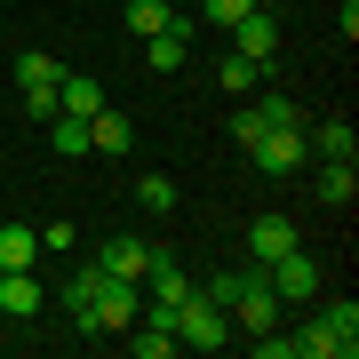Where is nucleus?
I'll return each instance as SVG.
<instances>
[{
  "label": "nucleus",
  "mask_w": 359,
  "mask_h": 359,
  "mask_svg": "<svg viewBox=\"0 0 359 359\" xmlns=\"http://www.w3.org/2000/svg\"><path fill=\"white\" fill-rule=\"evenodd\" d=\"M136 311H144V280H112V271H104L80 327H88V335H128V327H136Z\"/></svg>",
  "instance_id": "f257e3e1"
},
{
  "label": "nucleus",
  "mask_w": 359,
  "mask_h": 359,
  "mask_svg": "<svg viewBox=\"0 0 359 359\" xmlns=\"http://www.w3.org/2000/svg\"><path fill=\"white\" fill-rule=\"evenodd\" d=\"M176 344H192V351H224V344H231V311L208 304V295L192 287V295L176 304Z\"/></svg>",
  "instance_id": "f03ea898"
},
{
  "label": "nucleus",
  "mask_w": 359,
  "mask_h": 359,
  "mask_svg": "<svg viewBox=\"0 0 359 359\" xmlns=\"http://www.w3.org/2000/svg\"><path fill=\"white\" fill-rule=\"evenodd\" d=\"M248 160H256L264 176H295V168H311V144H304V128H264L248 144Z\"/></svg>",
  "instance_id": "7ed1b4c3"
},
{
  "label": "nucleus",
  "mask_w": 359,
  "mask_h": 359,
  "mask_svg": "<svg viewBox=\"0 0 359 359\" xmlns=\"http://www.w3.org/2000/svg\"><path fill=\"white\" fill-rule=\"evenodd\" d=\"M264 280H271V295H280V304H311V295H320V264H311L304 248H287V256L264 264Z\"/></svg>",
  "instance_id": "20e7f679"
},
{
  "label": "nucleus",
  "mask_w": 359,
  "mask_h": 359,
  "mask_svg": "<svg viewBox=\"0 0 359 359\" xmlns=\"http://www.w3.org/2000/svg\"><path fill=\"white\" fill-rule=\"evenodd\" d=\"M231 320H240L248 335H264V327H280V295H271V280H264V264L248 271V287L231 295Z\"/></svg>",
  "instance_id": "39448f33"
},
{
  "label": "nucleus",
  "mask_w": 359,
  "mask_h": 359,
  "mask_svg": "<svg viewBox=\"0 0 359 359\" xmlns=\"http://www.w3.org/2000/svg\"><path fill=\"white\" fill-rule=\"evenodd\" d=\"M231 40H240V56H248V65H280V16H271V8H248L240 16V25H231Z\"/></svg>",
  "instance_id": "423d86ee"
},
{
  "label": "nucleus",
  "mask_w": 359,
  "mask_h": 359,
  "mask_svg": "<svg viewBox=\"0 0 359 359\" xmlns=\"http://www.w3.org/2000/svg\"><path fill=\"white\" fill-rule=\"evenodd\" d=\"M144 256H152V248H144L136 231H112V240L96 248V271H112V280H144Z\"/></svg>",
  "instance_id": "0eeeda50"
},
{
  "label": "nucleus",
  "mask_w": 359,
  "mask_h": 359,
  "mask_svg": "<svg viewBox=\"0 0 359 359\" xmlns=\"http://www.w3.org/2000/svg\"><path fill=\"white\" fill-rule=\"evenodd\" d=\"M287 248H304V240H295V216H256V224H248V256H256V264L287 256Z\"/></svg>",
  "instance_id": "6e6552de"
},
{
  "label": "nucleus",
  "mask_w": 359,
  "mask_h": 359,
  "mask_svg": "<svg viewBox=\"0 0 359 359\" xmlns=\"http://www.w3.org/2000/svg\"><path fill=\"white\" fill-rule=\"evenodd\" d=\"M40 304H48V295H40L32 271H0V320H32Z\"/></svg>",
  "instance_id": "1a4fd4ad"
},
{
  "label": "nucleus",
  "mask_w": 359,
  "mask_h": 359,
  "mask_svg": "<svg viewBox=\"0 0 359 359\" xmlns=\"http://www.w3.org/2000/svg\"><path fill=\"white\" fill-rule=\"evenodd\" d=\"M48 248H40V231L32 224H0V271H32Z\"/></svg>",
  "instance_id": "9d476101"
},
{
  "label": "nucleus",
  "mask_w": 359,
  "mask_h": 359,
  "mask_svg": "<svg viewBox=\"0 0 359 359\" xmlns=\"http://www.w3.org/2000/svg\"><path fill=\"white\" fill-rule=\"evenodd\" d=\"M144 56H152V72H184V65H192V32H184V25H168V32L144 40Z\"/></svg>",
  "instance_id": "9b49d317"
},
{
  "label": "nucleus",
  "mask_w": 359,
  "mask_h": 359,
  "mask_svg": "<svg viewBox=\"0 0 359 359\" xmlns=\"http://www.w3.org/2000/svg\"><path fill=\"white\" fill-rule=\"evenodd\" d=\"M120 16H128V32H136V40H152V32H168V25H184V32H192V16H176L168 0H128Z\"/></svg>",
  "instance_id": "f8f14e48"
},
{
  "label": "nucleus",
  "mask_w": 359,
  "mask_h": 359,
  "mask_svg": "<svg viewBox=\"0 0 359 359\" xmlns=\"http://www.w3.org/2000/svg\"><path fill=\"white\" fill-rule=\"evenodd\" d=\"M56 112H72V120H96L104 112V80H56Z\"/></svg>",
  "instance_id": "ddd939ff"
},
{
  "label": "nucleus",
  "mask_w": 359,
  "mask_h": 359,
  "mask_svg": "<svg viewBox=\"0 0 359 359\" xmlns=\"http://www.w3.org/2000/svg\"><path fill=\"white\" fill-rule=\"evenodd\" d=\"M359 344H351V335H335L327 320H311L304 335H295V359H351Z\"/></svg>",
  "instance_id": "4468645a"
},
{
  "label": "nucleus",
  "mask_w": 359,
  "mask_h": 359,
  "mask_svg": "<svg viewBox=\"0 0 359 359\" xmlns=\"http://www.w3.org/2000/svg\"><path fill=\"white\" fill-rule=\"evenodd\" d=\"M144 280H152L160 304H184V295H192V280H184V264H176V256H144Z\"/></svg>",
  "instance_id": "2eb2a0df"
},
{
  "label": "nucleus",
  "mask_w": 359,
  "mask_h": 359,
  "mask_svg": "<svg viewBox=\"0 0 359 359\" xmlns=\"http://www.w3.org/2000/svg\"><path fill=\"white\" fill-rule=\"evenodd\" d=\"M320 200L327 208H351L359 200V168L351 160H320Z\"/></svg>",
  "instance_id": "dca6fc26"
},
{
  "label": "nucleus",
  "mask_w": 359,
  "mask_h": 359,
  "mask_svg": "<svg viewBox=\"0 0 359 359\" xmlns=\"http://www.w3.org/2000/svg\"><path fill=\"white\" fill-rule=\"evenodd\" d=\"M128 136H136V128H128V112H112V104L88 120V152H128Z\"/></svg>",
  "instance_id": "f3484780"
},
{
  "label": "nucleus",
  "mask_w": 359,
  "mask_h": 359,
  "mask_svg": "<svg viewBox=\"0 0 359 359\" xmlns=\"http://www.w3.org/2000/svg\"><path fill=\"white\" fill-rule=\"evenodd\" d=\"M304 144H311V160H351V152H359L351 120H327V128H320V136H304Z\"/></svg>",
  "instance_id": "a211bd4d"
},
{
  "label": "nucleus",
  "mask_w": 359,
  "mask_h": 359,
  "mask_svg": "<svg viewBox=\"0 0 359 359\" xmlns=\"http://www.w3.org/2000/svg\"><path fill=\"white\" fill-rule=\"evenodd\" d=\"M16 80H25V88H56V80H65V65H56L48 48H25V56H16Z\"/></svg>",
  "instance_id": "6ab92c4d"
},
{
  "label": "nucleus",
  "mask_w": 359,
  "mask_h": 359,
  "mask_svg": "<svg viewBox=\"0 0 359 359\" xmlns=\"http://www.w3.org/2000/svg\"><path fill=\"white\" fill-rule=\"evenodd\" d=\"M40 128H48V144H56V152H88V120H72V112H56V120H40Z\"/></svg>",
  "instance_id": "aec40b11"
},
{
  "label": "nucleus",
  "mask_w": 359,
  "mask_h": 359,
  "mask_svg": "<svg viewBox=\"0 0 359 359\" xmlns=\"http://www.w3.org/2000/svg\"><path fill=\"white\" fill-rule=\"evenodd\" d=\"M216 80H224V88H231V96H256V80H264V65H248V56H240V48H231V56H224V65H216Z\"/></svg>",
  "instance_id": "412c9836"
},
{
  "label": "nucleus",
  "mask_w": 359,
  "mask_h": 359,
  "mask_svg": "<svg viewBox=\"0 0 359 359\" xmlns=\"http://www.w3.org/2000/svg\"><path fill=\"white\" fill-rule=\"evenodd\" d=\"M256 120H264V128H304L295 96H280V88H264V96H256Z\"/></svg>",
  "instance_id": "4be33fe9"
},
{
  "label": "nucleus",
  "mask_w": 359,
  "mask_h": 359,
  "mask_svg": "<svg viewBox=\"0 0 359 359\" xmlns=\"http://www.w3.org/2000/svg\"><path fill=\"white\" fill-rule=\"evenodd\" d=\"M120 344H128L136 359H168V351H176V335H168V327H144V320H136L128 335H120Z\"/></svg>",
  "instance_id": "5701e85b"
},
{
  "label": "nucleus",
  "mask_w": 359,
  "mask_h": 359,
  "mask_svg": "<svg viewBox=\"0 0 359 359\" xmlns=\"http://www.w3.org/2000/svg\"><path fill=\"white\" fill-rule=\"evenodd\" d=\"M96 280H104L96 264H88V271H72V280H65V311H72V320H88V295H96Z\"/></svg>",
  "instance_id": "b1692460"
},
{
  "label": "nucleus",
  "mask_w": 359,
  "mask_h": 359,
  "mask_svg": "<svg viewBox=\"0 0 359 359\" xmlns=\"http://www.w3.org/2000/svg\"><path fill=\"white\" fill-rule=\"evenodd\" d=\"M136 200H144V208H176V176H160V168L136 176Z\"/></svg>",
  "instance_id": "393cba45"
},
{
  "label": "nucleus",
  "mask_w": 359,
  "mask_h": 359,
  "mask_svg": "<svg viewBox=\"0 0 359 359\" xmlns=\"http://www.w3.org/2000/svg\"><path fill=\"white\" fill-rule=\"evenodd\" d=\"M240 287H248V271H216V280H208L200 295H208V304H224V311H231V295H240Z\"/></svg>",
  "instance_id": "a878e982"
},
{
  "label": "nucleus",
  "mask_w": 359,
  "mask_h": 359,
  "mask_svg": "<svg viewBox=\"0 0 359 359\" xmlns=\"http://www.w3.org/2000/svg\"><path fill=\"white\" fill-rule=\"evenodd\" d=\"M248 8H264V0H200V16H216V25H240Z\"/></svg>",
  "instance_id": "bb28decb"
},
{
  "label": "nucleus",
  "mask_w": 359,
  "mask_h": 359,
  "mask_svg": "<svg viewBox=\"0 0 359 359\" xmlns=\"http://www.w3.org/2000/svg\"><path fill=\"white\" fill-rule=\"evenodd\" d=\"M264 136V120H256V104H240V112H231V144H256Z\"/></svg>",
  "instance_id": "cd10ccee"
},
{
  "label": "nucleus",
  "mask_w": 359,
  "mask_h": 359,
  "mask_svg": "<svg viewBox=\"0 0 359 359\" xmlns=\"http://www.w3.org/2000/svg\"><path fill=\"white\" fill-rule=\"evenodd\" d=\"M0 351H8V320H0Z\"/></svg>",
  "instance_id": "c85d7f7f"
}]
</instances>
